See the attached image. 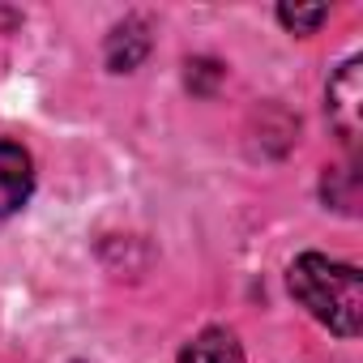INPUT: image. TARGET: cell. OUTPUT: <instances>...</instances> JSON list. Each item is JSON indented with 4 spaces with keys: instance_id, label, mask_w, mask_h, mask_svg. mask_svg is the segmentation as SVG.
<instances>
[{
    "instance_id": "obj_1",
    "label": "cell",
    "mask_w": 363,
    "mask_h": 363,
    "mask_svg": "<svg viewBox=\"0 0 363 363\" xmlns=\"http://www.w3.org/2000/svg\"><path fill=\"white\" fill-rule=\"evenodd\" d=\"M291 295L333 333L354 337L363 325V299H359V269L337 265L320 252H303L291 265Z\"/></svg>"
},
{
    "instance_id": "obj_2",
    "label": "cell",
    "mask_w": 363,
    "mask_h": 363,
    "mask_svg": "<svg viewBox=\"0 0 363 363\" xmlns=\"http://www.w3.org/2000/svg\"><path fill=\"white\" fill-rule=\"evenodd\" d=\"M30 189H35L30 154L22 145H13V141H0V218L18 214L30 201Z\"/></svg>"
},
{
    "instance_id": "obj_3",
    "label": "cell",
    "mask_w": 363,
    "mask_h": 363,
    "mask_svg": "<svg viewBox=\"0 0 363 363\" xmlns=\"http://www.w3.org/2000/svg\"><path fill=\"white\" fill-rule=\"evenodd\" d=\"M359 99H363V82H359V60H346L337 69V77L329 82V116L342 128L346 141L359 137Z\"/></svg>"
},
{
    "instance_id": "obj_4",
    "label": "cell",
    "mask_w": 363,
    "mask_h": 363,
    "mask_svg": "<svg viewBox=\"0 0 363 363\" xmlns=\"http://www.w3.org/2000/svg\"><path fill=\"white\" fill-rule=\"evenodd\" d=\"M145 52H150V26H145L141 18L120 22V26L111 30V39H107V65H111L116 73L137 69V65L145 60Z\"/></svg>"
},
{
    "instance_id": "obj_5",
    "label": "cell",
    "mask_w": 363,
    "mask_h": 363,
    "mask_svg": "<svg viewBox=\"0 0 363 363\" xmlns=\"http://www.w3.org/2000/svg\"><path fill=\"white\" fill-rule=\"evenodd\" d=\"M179 363H244V350H240L235 333L206 329V333H197L184 350H179Z\"/></svg>"
},
{
    "instance_id": "obj_6",
    "label": "cell",
    "mask_w": 363,
    "mask_h": 363,
    "mask_svg": "<svg viewBox=\"0 0 363 363\" xmlns=\"http://www.w3.org/2000/svg\"><path fill=\"white\" fill-rule=\"evenodd\" d=\"M325 18H329V5H312V9H299V5H282V9H278V22H282V26H291V30H299V35L316 30Z\"/></svg>"
}]
</instances>
